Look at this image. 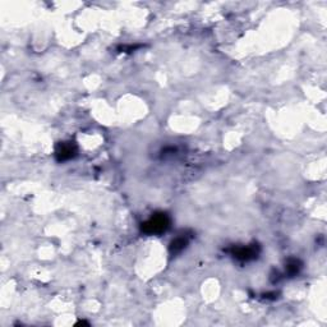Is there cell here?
Returning <instances> with one entry per match:
<instances>
[{"label":"cell","instance_id":"1","mask_svg":"<svg viewBox=\"0 0 327 327\" xmlns=\"http://www.w3.org/2000/svg\"><path fill=\"white\" fill-rule=\"evenodd\" d=\"M170 225V220L168 215L155 214L145 224H142V231L146 234H160L165 231Z\"/></svg>","mask_w":327,"mask_h":327},{"label":"cell","instance_id":"2","mask_svg":"<svg viewBox=\"0 0 327 327\" xmlns=\"http://www.w3.org/2000/svg\"><path fill=\"white\" fill-rule=\"evenodd\" d=\"M258 247L256 244L253 245H245V247H238L233 249V256L235 258L241 259V261H252V259L257 258L258 256Z\"/></svg>","mask_w":327,"mask_h":327},{"label":"cell","instance_id":"3","mask_svg":"<svg viewBox=\"0 0 327 327\" xmlns=\"http://www.w3.org/2000/svg\"><path fill=\"white\" fill-rule=\"evenodd\" d=\"M56 158L59 161H66L72 158L73 156L76 155V146L73 145L72 142H68V143H60L56 148Z\"/></svg>","mask_w":327,"mask_h":327},{"label":"cell","instance_id":"4","mask_svg":"<svg viewBox=\"0 0 327 327\" xmlns=\"http://www.w3.org/2000/svg\"><path fill=\"white\" fill-rule=\"evenodd\" d=\"M187 244H188V239L186 237L176 238V239H174L172 241V244H170V253L172 256L178 255V253H180L183 249L186 248Z\"/></svg>","mask_w":327,"mask_h":327},{"label":"cell","instance_id":"5","mask_svg":"<svg viewBox=\"0 0 327 327\" xmlns=\"http://www.w3.org/2000/svg\"><path fill=\"white\" fill-rule=\"evenodd\" d=\"M302 269V263H300L298 259L295 258H292L288 261V263H286V272H288V275H295V274H298L299 272V270Z\"/></svg>","mask_w":327,"mask_h":327}]
</instances>
